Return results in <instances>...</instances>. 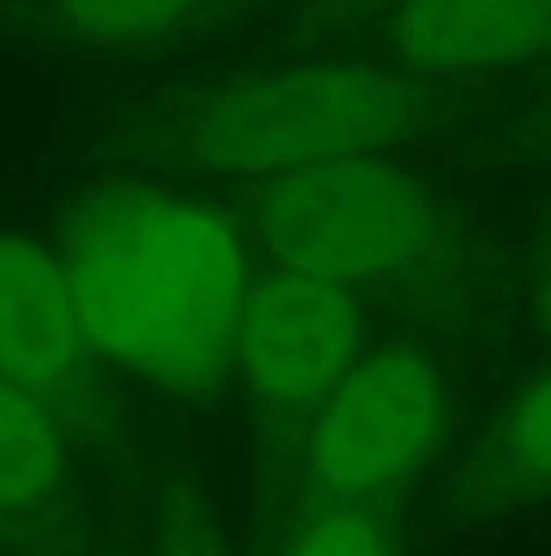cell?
<instances>
[{
	"label": "cell",
	"mask_w": 551,
	"mask_h": 556,
	"mask_svg": "<svg viewBox=\"0 0 551 556\" xmlns=\"http://www.w3.org/2000/svg\"><path fill=\"white\" fill-rule=\"evenodd\" d=\"M87 346L147 383L195 389L233 357L249 303L238 227L200 194L103 189L65 222L60 254Z\"/></svg>",
	"instance_id": "1"
},
{
	"label": "cell",
	"mask_w": 551,
	"mask_h": 556,
	"mask_svg": "<svg viewBox=\"0 0 551 556\" xmlns=\"http://www.w3.org/2000/svg\"><path fill=\"white\" fill-rule=\"evenodd\" d=\"M422 125V92L373 65L260 71L211 92L189 125V152L211 174L276 179L320 163L378 157Z\"/></svg>",
	"instance_id": "2"
},
{
	"label": "cell",
	"mask_w": 551,
	"mask_h": 556,
	"mask_svg": "<svg viewBox=\"0 0 551 556\" xmlns=\"http://www.w3.org/2000/svg\"><path fill=\"white\" fill-rule=\"evenodd\" d=\"M249 222L281 270H309L347 287L405 270L438 232L433 194L384 157L276 174L249 194Z\"/></svg>",
	"instance_id": "3"
},
{
	"label": "cell",
	"mask_w": 551,
	"mask_h": 556,
	"mask_svg": "<svg viewBox=\"0 0 551 556\" xmlns=\"http://www.w3.org/2000/svg\"><path fill=\"white\" fill-rule=\"evenodd\" d=\"M443 421V378L416 346L358 357L314 405L309 470L336 503H367L405 481Z\"/></svg>",
	"instance_id": "4"
},
{
	"label": "cell",
	"mask_w": 551,
	"mask_h": 556,
	"mask_svg": "<svg viewBox=\"0 0 551 556\" xmlns=\"http://www.w3.org/2000/svg\"><path fill=\"white\" fill-rule=\"evenodd\" d=\"M358 292L309 270H271L249 287L233 357L271 410H314L358 363Z\"/></svg>",
	"instance_id": "5"
},
{
	"label": "cell",
	"mask_w": 551,
	"mask_h": 556,
	"mask_svg": "<svg viewBox=\"0 0 551 556\" xmlns=\"http://www.w3.org/2000/svg\"><path fill=\"white\" fill-rule=\"evenodd\" d=\"M87 352L71 276L27 232H0V378L43 394Z\"/></svg>",
	"instance_id": "6"
},
{
	"label": "cell",
	"mask_w": 551,
	"mask_h": 556,
	"mask_svg": "<svg viewBox=\"0 0 551 556\" xmlns=\"http://www.w3.org/2000/svg\"><path fill=\"white\" fill-rule=\"evenodd\" d=\"M551 38V0H400L389 49L411 71H487Z\"/></svg>",
	"instance_id": "7"
},
{
	"label": "cell",
	"mask_w": 551,
	"mask_h": 556,
	"mask_svg": "<svg viewBox=\"0 0 551 556\" xmlns=\"http://www.w3.org/2000/svg\"><path fill=\"white\" fill-rule=\"evenodd\" d=\"M65 476V438L43 394L0 378V519L49 503Z\"/></svg>",
	"instance_id": "8"
},
{
	"label": "cell",
	"mask_w": 551,
	"mask_h": 556,
	"mask_svg": "<svg viewBox=\"0 0 551 556\" xmlns=\"http://www.w3.org/2000/svg\"><path fill=\"white\" fill-rule=\"evenodd\" d=\"M205 0H49V16L82 43H147L189 22Z\"/></svg>",
	"instance_id": "9"
},
{
	"label": "cell",
	"mask_w": 551,
	"mask_h": 556,
	"mask_svg": "<svg viewBox=\"0 0 551 556\" xmlns=\"http://www.w3.org/2000/svg\"><path fill=\"white\" fill-rule=\"evenodd\" d=\"M498 459L514 481L551 492V372H541L498 427Z\"/></svg>",
	"instance_id": "10"
},
{
	"label": "cell",
	"mask_w": 551,
	"mask_h": 556,
	"mask_svg": "<svg viewBox=\"0 0 551 556\" xmlns=\"http://www.w3.org/2000/svg\"><path fill=\"white\" fill-rule=\"evenodd\" d=\"M287 556H389V546L363 503H330L325 514H314L298 530Z\"/></svg>",
	"instance_id": "11"
},
{
	"label": "cell",
	"mask_w": 551,
	"mask_h": 556,
	"mask_svg": "<svg viewBox=\"0 0 551 556\" xmlns=\"http://www.w3.org/2000/svg\"><path fill=\"white\" fill-rule=\"evenodd\" d=\"M536 319L547 325V336H551V243L541 249V260H536Z\"/></svg>",
	"instance_id": "12"
}]
</instances>
